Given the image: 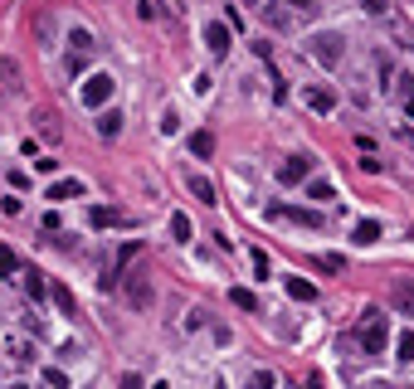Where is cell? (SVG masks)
Wrapping results in <instances>:
<instances>
[{"instance_id": "1", "label": "cell", "mask_w": 414, "mask_h": 389, "mask_svg": "<svg viewBox=\"0 0 414 389\" xmlns=\"http://www.w3.org/2000/svg\"><path fill=\"white\" fill-rule=\"evenodd\" d=\"M302 49H307V59H317L322 69H336V64L346 59V39H341L336 30H317Z\"/></svg>"}, {"instance_id": "2", "label": "cell", "mask_w": 414, "mask_h": 389, "mask_svg": "<svg viewBox=\"0 0 414 389\" xmlns=\"http://www.w3.org/2000/svg\"><path fill=\"white\" fill-rule=\"evenodd\" d=\"M122 292H127V302L137 311H146L151 302H157V277L151 272H122Z\"/></svg>"}, {"instance_id": "3", "label": "cell", "mask_w": 414, "mask_h": 389, "mask_svg": "<svg viewBox=\"0 0 414 389\" xmlns=\"http://www.w3.org/2000/svg\"><path fill=\"white\" fill-rule=\"evenodd\" d=\"M385 346H390V321L380 311H371L366 326H360V351L366 355H385Z\"/></svg>"}, {"instance_id": "4", "label": "cell", "mask_w": 414, "mask_h": 389, "mask_svg": "<svg viewBox=\"0 0 414 389\" xmlns=\"http://www.w3.org/2000/svg\"><path fill=\"white\" fill-rule=\"evenodd\" d=\"M113 93H117V78H113V73H93V78L78 88V102H83V107H108Z\"/></svg>"}, {"instance_id": "5", "label": "cell", "mask_w": 414, "mask_h": 389, "mask_svg": "<svg viewBox=\"0 0 414 389\" xmlns=\"http://www.w3.org/2000/svg\"><path fill=\"white\" fill-rule=\"evenodd\" d=\"M307 176H312V156H288V161L278 165V180H283V185H302Z\"/></svg>"}, {"instance_id": "6", "label": "cell", "mask_w": 414, "mask_h": 389, "mask_svg": "<svg viewBox=\"0 0 414 389\" xmlns=\"http://www.w3.org/2000/svg\"><path fill=\"white\" fill-rule=\"evenodd\" d=\"M273 214L292 219V224H302V229H322V214L317 209H302V204H273Z\"/></svg>"}, {"instance_id": "7", "label": "cell", "mask_w": 414, "mask_h": 389, "mask_svg": "<svg viewBox=\"0 0 414 389\" xmlns=\"http://www.w3.org/2000/svg\"><path fill=\"white\" fill-rule=\"evenodd\" d=\"M390 307L400 316H414V277H400V283L390 287Z\"/></svg>"}, {"instance_id": "8", "label": "cell", "mask_w": 414, "mask_h": 389, "mask_svg": "<svg viewBox=\"0 0 414 389\" xmlns=\"http://www.w3.org/2000/svg\"><path fill=\"white\" fill-rule=\"evenodd\" d=\"M205 44H210V54H215V59H225V54H229V25H225V20L205 25Z\"/></svg>"}, {"instance_id": "9", "label": "cell", "mask_w": 414, "mask_h": 389, "mask_svg": "<svg viewBox=\"0 0 414 389\" xmlns=\"http://www.w3.org/2000/svg\"><path fill=\"white\" fill-rule=\"evenodd\" d=\"M302 97H307V107H312V113H322V117H327V113H336V93H332V88H322V83H317V88H307Z\"/></svg>"}, {"instance_id": "10", "label": "cell", "mask_w": 414, "mask_h": 389, "mask_svg": "<svg viewBox=\"0 0 414 389\" xmlns=\"http://www.w3.org/2000/svg\"><path fill=\"white\" fill-rule=\"evenodd\" d=\"M117 132H122V113H117V107H97V137L113 141Z\"/></svg>"}, {"instance_id": "11", "label": "cell", "mask_w": 414, "mask_h": 389, "mask_svg": "<svg viewBox=\"0 0 414 389\" xmlns=\"http://www.w3.org/2000/svg\"><path fill=\"white\" fill-rule=\"evenodd\" d=\"M88 224H93V229H113V224H122V209H113V204H93V209H88Z\"/></svg>"}, {"instance_id": "12", "label": "cell", "mask_w": 414, "mask_h": 389, "mask_svg": "<svg viewBox=\"0 0 414 389\" xmlns=\"http://www.w3.org/2000/svg\"><path fill=\"white\" fill-rule=\"evenodd\" d=\"M73 195L83 200V180H78V176H73V180H54V185L44 190V200H73Z\"/></svg>"}, {"instance_id": "13", "label": "cell", "mask_w": 414, "mask_h": 389, "mask_svg": "<svg viewBox=\"0 0 414 389\" xmlns=\"http://www.w3.org/2000/svg\"><path fill=\"white\" fill-rule=\"evenodd\" d=\"M185 190H190V195H195L200 204H215V185H210V180H205V176H195V171L185 176Z\"/></svg>"}, {"instance_id": "14", "label": "cell", "mask_w": 414, "mask_h": 389, "mask_svg": "<svg viewBox=\"0 0 414 389\" xmlns=\"http://www.w3.org/2000/svg\"><path fill=\"white\" fill-rule=\"evenodd\" d=\"M49 297H54V307H59L64 316H78V297H73L64 283H54V287H49Z\"/></svg>"}, {"instance_id": "15", "label": "cell", "mask_w": 414, "mask_h": 389, "mask_svg": "<svg viewBox=\"0 0 414 389\" xmlns=\"http://www.w3.org/2000/svg\"><path fill=\"white\" fill-rule=\"evenodd\" d=\"M283 287H288V297H292V302H317V287L307 283V277H288Z\"/></svg>"}, {"instance_id": "16", "label": "cell", "mask_w": 414, "mask_h": 389, "mask_svg": "<svg viewBox=\"0 0 414 389\" xmlns=\"http://www.w3.org/2000/svg\"><path fill=\"white\" fill-rule=\"evenodd\" d=\"M376 239H380V224H376V219H360V224L351 229V244H360V248L376 244Z\"/></svg>"}, {"instance_id": "17", "label": "cell", "mask_w": 414, "mask_h": 389, "mask_svg": "<svg viewBox=\"0 0 414 389\" xmlns=\"http://www.w3.org/2000/svg\"><path fill=\"white\" fill-rule=\"evenodd\" d=\"M190 156H195V161H210V156H215V137H210V132H195V137H190Z\"/></svg>"}, {"instance_id": "18", "label": "cell", "mask_w": 414, "mask_h": 389, "mask_svg": "<svg viewBox=\"0 0 414 389\" xmlns=\"http://www.w3.org/2000/svg\"><path fill=\"white\" fill-rule=\"evenodd\" d=\"M20 272V253L10 244H0V277H15Z\"/></svg>"}, {"instance_id": "19", "label": "cell", "mask_w": 414, "mask_h": 389, "mask_svg": "<svg viewBox=\"0 0 414 389\" xmlns=\"http://www.w3.org/2000/svg\"><path fill=\"white\" fill-rule=\"evenodd\" d=\"M25 292H30L34 302H44V297H49V283H44L39 272H25Z\"/></svg>"}, {"instance_id": "20", "label": "cell", "mask_w": 414, "mask_h": 389, "mask_svg": "<svg viewBox=\"0 0 414 389\" xmlns=\"http://www.w3.org/2000/svg\"><path fill=\"white\" fill-rule=\"evenodd\" d=\"M229 302H234L239 311H258V297H253L249 287H234V292H229Z\"/></svg>"}, {"instance_id": "21", "label": "cell", "mask_w": 414, "mask_h": 389, "mask_svg": "<svg viewBox=\"0 0 414 389\" xmlns=\"http://www.w3.org/2000/svg\"><path fill=\"white\" fill-rule=\"evenodd\" d=\"M336 190H332V180H312L307 176V200H332Z\"/></svg>"}, {"instance_id": "22", "label": "cell", "mask_w": 414, "mask_h": 389, "mask_svg": "<svg viewBox=\"0 0 414 389\" xmlns=\"http://www.w3.org/2000/svg\"><path fill=\"white\" fill-rule=\"evenodd\" d=\"M312 263H317L322 272H341V268H346V258H341V253H317Z\"/></svg>"}, {"instance_id": "23", "label": "cell", "mask_w": 414, "mask_h": 389, "mask_svg": "<svg viewBox=\"0 0 414 389\" xmlns=\"http://www.w3.org/2000/svg\"><path fill=\"white\" fill-rule=\"evenodd\" d=\"M171 234H176L181 244H190V219H185V214H171Z\"/></svg>"}, {"instance_id": "24", "label": "cell", "mask_w": 414, "mask_h": 389, "mask_svg": "<svg viewBox=\"0 0 414 389\" xmlns=\"http://www.w3.org/2000/svg\"><path fill=\"white\" fill-rule=\"evenodd\" d=\"M395 351H400V360H404V365H414V331H404Z\"/></svg>"}, {"instance_id": "25", "label": "cell", "mask_w": 414, "mask_h": 389, "mask_svg": "<svg viewBox=\"0 0 414 389\" xmlns=\"http://www.w3.org/2000/svg\"><path fill=\"white\" fill-rule=\"evenodd\" d=\"M268 272H273V268H268V253L258 248V253H253V277H268Z\"/></svg>"}, {"instance_id": "26", "label": "cell", "mask_w": 414, "mask_h": 389, "mask_svg": "<svg viewBox=\"0 0 414 389\" xmlns=\"http://www.w3.org/2000/svg\"><path fill=\"white\" fill-rule=\"evenodd\" d=\"M39 379H44V384H59V389L69 384V375H64V370H39Z\"/></svg>"}, {"instance_id": "27", "label": "cell", "mask_w": 414, "mask_h": 389, "mask_svg": "<svg viewBox=\"0 0 414 389\" xmlns=\"http://www.w3.org/2000/svg\"><path fill=\"white\" fill-rule=\"evenodd\" d=\"M69 44H73L78 54H88V44H93V39H88V30H73V34H69Z\"/></svg>"}, {"instance_id": "28", "label": "cell", "mask_w": 414, "mask_h": 389, "mask_svg": "<svg viewBox=\"0 0 414 389\" xmlns=\"http://www.w3.org/2000/svg\"><path fill=\"white\" fill-rule=\"evenodd\" d=\"M10 351H15V360H20V365H25V360H34V351H30L25 341H10Z\"/></svg>"}, {"instance_id": "29", "label": "cell", "mask_w": 414, "mask_h": 389, "mask_svg": "<svg viewBox=\"0 0 414 389\" xmlns=\"http://www.w3.org/2000/svg\"><path fill=\"white\" fill-rule=\"evenodd\" d=\"M253 384H258V389H268V384H278V375H273V370H258V375H253Z\"/></svg>"}, {"instance_id": "30", "label": "cell", "mask_w": 414, "mask_h": 389, "mask_svg": "<svg viewBox=\"0 0 414 389\" xmlns=\"http://www.w3.org/2000/svg\"><path fill=\"white\" fill-rule=\"evenodd\" d=\"M360 5H366L371 15H385V10H390V0H360Z\"/></svg>"}, {"instance_id": "31", "label": "cell", "mask_w": 414, "mask_h": 389, "mask_svg": "<svg viewBox=\"0 0 414 389\" xmlns=\"http://www.w3.org/2000/svg\"><path fill=\"white\" fill-rule=\"evenodd\" d=\"M292 5H302V10H307V5H312V0H292Z\"/></svg>"}, {"instance_id": "32", "label": "cell", "mask_w": 414, "mask_h": 389, "mask_svg": "<svg viewBox=\"0 0 414 389\" xmlns=\"http://www.w3.org/2000/svg\"><path fill=\"white\" fill-rule=\"evenodd\" d=\"M409 141H414V132H409Z\"/></svg>"}]
</instances>
